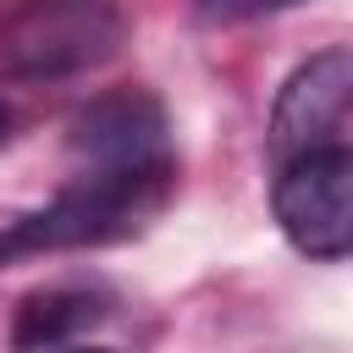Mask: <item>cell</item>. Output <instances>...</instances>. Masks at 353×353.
I'll list each match as a JSON object with an SVG mask.
<instances>
[{
    "label": "cell",
    "mask_w": 353,
    "mask_h": 353,
    "mask_svg": "<svg viewBox=\"0 0 353 353\" xmlns=\"http://www.w3.org/2000/svg\"><path fill=\"white\" fill-rule=\"evenodd\" d=\"M127 39L116 0H22L0 22V61L17 77H77Z\"/></svg>",
    "instance_id": "7a4b0ae2"
},
{
    "label": "cell",
    "mask_w": 353,
    "mask_h": 353,
    "mask_svg": "<svg viewBox=\"0 0 353 353\" xmlns=\"http://www.w3.org/2000/svg\"><path fill=\"white\" fill-rule=\"evenodd\" d=\"M83 353H105V347H83Z\"/></svg>",
    "instance_id": "9c48e42d"
},
{
    "label": "cell",
    "mask_w": 353,
    "mask_h": 353,
    "mask_svg": "<svg viewBox=\"0 0 353 353\" xmlns=\"http://www.w3.org/2000/svg\"><path fill=\"white\" fill-rule=\"evenodd\" d=\"M99 320H105V303L94 292H83V287H50V292H33L17 309L11 342H17V353H50V347L72 342L77 331H88Z\"/></svg>",
    "instance_id": "8992f818"
},
{
    "label": "cell",
    "mask_w": 353,
    "mask_h": 353,
    "mask_svg": "<svg viewBox=\"0 0 353 353\" xmlns=\"http://www.w3.org/2000/svg\"><path fill=\"white\" fill-rule=\"evenodd\" d=\"M270 210L298 254H309V259L353 254V149L320 143V149L287 160L276 176Z\"/></svg>",
    "instance_id": "3957f363"
},
{
    "label": "cell",
    "mask_w": 353,
    "mask_h": 353,
    "mask_svg": "<svg viewBox=\"0 0 353 353\" xmlns=\"http://www.w3.org/2000/svg\"><path fill=\"white\" fill-rule=\"evenodd\" d=\"M353 110V44H331L320 55H309L276 94L270 105V160L287 165L320 143H331V132L347 121Z\"/></svg>",
    "instance_id": "277c9868"
},
{
    "label": "cell",
    "mask_w": 353,
    "mask_h": 353,
    "mask_svg": "<svg viewBox=\"0 0 353 353\" xmlns=\"http://www.w3.org/2000/svg\"><path fill=\"white\" fill-rule=\"evenodd\" d=\"M72 149L83 165H171V127L154 94L110 88L72 121Z\"/></svg>",
    "instance_id": "5b68a950"
},
{
    "label": "cell",
    "mask_w": 353,
    "mask_h": 353,
    "mask_svg": "<svg viewBox=\"0 0 353 353\" xmlns=\"http://www.w3.org/2000/svg\"><path fill=\"white\" fill-rule=\"evenodd\" d=\"M171 188H176V160L171 165H83L44 210L0 232V259L121 243L165 210Z\"/></svg>",
    "instance_id": "6da1fadb"
},
{
    "label": "cell",
    "mask_w": 353,
    "mask_h": 353,
    "mask_svg": "<svg viewBox=\"0 0 353 353\" xmlns=\"http://www.w3.org/2000/svg\"><path fill=\"white\" fill-rule=\"evenodd\" d=\"M298 0H204L210 17H226V22H243V17H270V11H287Z\"/></svg>",
    "instance_id": "52a82bcc"
},
{
    "label": "cell",
    "mask_w": 353,
    "mask_h": 353,
    "mask_svg": "<svg viewBox=\"0 0 353 353\" xmlns=\"http://www.w3.org/2000/svg\"><path fill=\"white\" fill-rule=\"evenodd\" d=\"M6 143H11V105L0 99V149H6Z\"/></svg>",
    "instance_id": "ba28073f"
}]
</instances>
